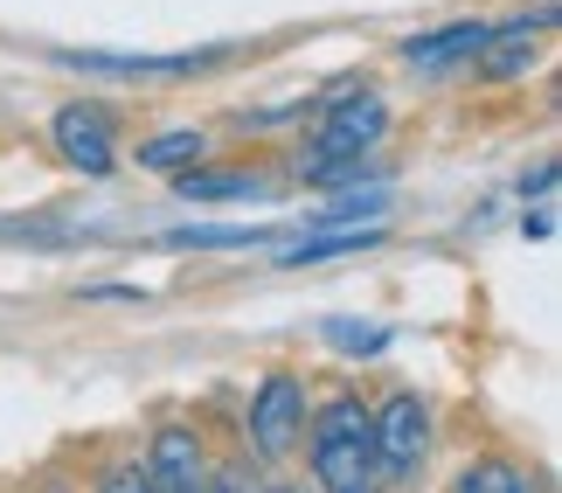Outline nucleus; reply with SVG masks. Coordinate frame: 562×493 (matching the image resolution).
<instances>
[{"label":"nucleus","instance_id":"nucleus-16","mask_svg":"<svg viewBox=\"0 0 562 493\" xmlns=\"http://www.w3.org/2000/svg\"><path fill=\"white\" fill-rule=\"evenodd\" d=\"M209 493H250V480H244V473H215Z\"/></svg>","mask_w":562,"mask_h":493},{"label":"nucleus","instance_id":"nucleus-4","mask_svg":"<svg viewBox=\"0 0 562 493\" xmlns=\"http://www.w3.org/2000/svg\"><path fill=\"white\" fill-rule=\"evenodd\" d=\"M299 438H306V382L278 369V376L257 382V396H250V445L265 459H285Z\"/></svg>","mask_w":562,"mask_h":493},{"label":"nucleus","instance_id":"nucleus-15","mask_svg":"<svg viewBox=\"0 0 562 493\" xmlns=\"http://www.w3.org/2000/svg\"><path fill=\"white\" fill-rule=\"evenodd\" d=\"M98 493H154V486H146V466H119V473H104Z\"/></svg>","mask_w":562,"mask_h":493},{"label":"nucleus","instance_id":"nucleus-2","mask_svg":"<svg viewBox=\"0 0 562 493\" xmlns=\"http://www.w3.org/2000/svg\"><path fill=\"white\" fill-rule=\"evenodd\" d=\"M382 125H389V104L375 91H355L348 104H334V112L313 125L306 167H313V175H348V167L382 139Z\"/></svg>","mask_w":562,"mask_h":493},{"label":"nucleus","instance_id":"nucleus-9","mask_svg":"<svg viewBox=\"0 0 562 493\" xmlns=\"http://www.w3.org/2000/svg\"><path fill=\"white\" fill-rule=\"evenodd\" d=\"M555 29V14H528V21H507V29H486V49H480V70L486 77H521L542 35Z\"/></svg>","mask_w":562,"mask_h":493},{"label":"nucleus","instance_id":"nucleus-7","mask_svg":"<svg viewBox=\"0 0 562 493\" xmlns=\"http://www.w3.org/2000/svg\"><path fill=\"white\" fill-rule=\"evenodd\" d=\"M146 486L154 493H209V466H202V438L188 424H167L146 459Z\"/></svg>","mask_w":562,"mask_h":493},{"label":"nucleus","instance_id":"nucleus-8","mask_svg":"<svg viewBox=\"0 0 562 493\" xmlns=\"http://www.w3.org/2000/svg\"><path fill=\"white\" fill-rule=\"evenodd\" d=\"M480 49H486V21H451V29H430V35L409 42L403 63L424 70V77H445V70H459V63H480Z\"/></svg>","mask_w":562,"mask_h":493},{"label":"nucleus","instance_id":"nucleus-11","mask_svg":"<svg viewBox=\"0 0 562 493\" xmlns=\"http://www.w3.org/2000/svg\"><path fill=\"white\" fill-rule=\"evenodd\" d=\"M202 154H209V139L194 133V125H181V133L146 139V146H139V167H154V175H175V167H181V175H188V167L202 160Z\"/></svg>","mask_w":562,"mask_h":493},{"label":"nucleus","instance_id":"nucleus-6","mask_svg":"<svg viewBox=\"0 0 562 493\" xmlns=\"http://www.w3.org/2000/svg\"><path fill=\"white\" fill-rule=\"evenodd\" d=\"M56 154L70 160V167H83V175H112V160H119V139H112V112L104 104H63L56 112Z\"/></svg>","mask_w":562,"mask_h":493},{"label":"nucleus","instance_id":"nucleus-13","mask_svg":"<svg viewBox=\"0 0 562 493\" xmlns=\"http://www.w3.org/2000/svg\"><path fill=\"white\" fill-rule=\"evenodd\" d=\"M459 493H528V480H521V466H507V459H480V466H465Z\"/></svg>","mask_w":562,"mask_h":493},{"label":"nucleus","instance_id":"nucleus-18","mask_svg":"<svg viewBox=\"0 0 562 493\" xmlns=\"http://www.w3.org/2000/svg\"><path fill=\"white\" fill-rule=\"evenodd\" d=\"M369 493H375V486H369Z\"/></svg>","mask_w":562,"mask_h":493},{"label":"nucleus","instance_id":"nucleus-10","mask_svg":"<svg viewBox=\"0 0 562 493\" xmlns=\"http://www.w3.org/2000/svg\"><path fill=\"white\" fill-rule=\"evenodd\" d=\"M175 188L188 202H257V195H265V181L244 175V167H188Z\"/></svg>","mask_w":562,"mask_h":493},{"label":"nucleus","instance_id":"nucleus-12","mask_svg":"<svg viewBox=\"0 0 562 493\" xmlns=\"http://www.w3.org/2000/svg\"><path fill=\"white\" fill-rule=\"evenodd\" d=\"M369 244H382V229H375V223H369V229H334V237H306V244H292V250H285V265H319V257L369 250Z\"/></svg>","mask_w":562,"mask_h":493},{"label":"nucleus","instance_id":"nucleus-5","mask_svg":"<svg viewBox=\"0 0 562 493\" xmlns=\"http://www.w3.org/2000/svg\"><path fill=\"white\" fill-rule=\"evenodd\" d=\"M70 70H91V77H125V83H146V77H202L209 63H223V49H175V56H125V49H63Z\"/></svg>","mask_w":562,"mask_h":493},{"label":"nucleus","instance_id":"nucleus-3","mask_svg":"<svg viewBox=\"0 0 562 493\" xmlns=\"http://www.w3.org/2000/svg\"><path fill=\"white\" fill-rule=\"evenodd\" d=\"M369 424H375V480H417V466L430 452V411H424V396L396 390Z\"/></svg>","mask_w":562,"mask_h":493},{"label":"nucleus","instance_id":"nucleus-1","mask_svg":"<svg viewBox=\"0 0 562 493\" xmlns=\"http://www.w3.org/2000/svg\"><path fill=\"white\" fill-rule=\"evenodd\" d=\"M313 480L319 493H369L375 486V424L361 396H334L313 417Z\"/></svg>","mask_w":562,"mask_h":493},{"label":"nucleus","instance_id":"nucleus-17","mask_svg":"<svg viewBox=\"0 0 562 493\" xmlns=\"http://www.w3.org/2000/svg\"><path fill=\"white\" fill-rule=\"evenodd\" d=\"M271 493H299V486H271Z\"/></svg>","mask_w":562,"mask_h":493},{"label":"nucleus","instance_id":"nucleus-14","mask_svg":"<svg viewBox=\"0 0 562 493\" xmlns=\"http://www.w3.org/2000/svg\"><path fill=\"white\" fill-rule=\"evenodd\" d=\"M319 334H327L340 355H382V340H389V327H375V320H327Z\"/></svg>","mask_w":562,"mask_h":493}]
</instances>
